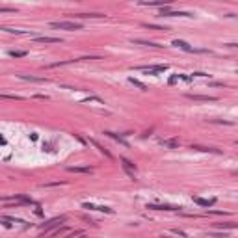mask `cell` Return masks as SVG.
<instances>
[{
  "instance_id": "6da1fadb",
  "label": "cell",
  "mask_w": 238,
  "mask_h": 238,
  "mask_svg": "<svg viewBox=\"0 0 238 238\" xmlns=\"http://www.w3.org/2000/svg\"><path fill=\"white\" fill-rule=\"evenodd\" d=\"M50 26L56 28V30H67V32L82 30V24L80 23H73V20H56V23H50Z\"/></svg>"
},
{
  "instance_id": "7a4b0ae2",
  "label": "cell",
  "mask_w": 238,
  "mask_h": 238,
  "mask_svg": "<svg viewBox=\"0 0 238 238\" xmlns=\"http://www.w3.org/2000/svg\"><path fill=\"white\" fill-rule=\"evenodd\" d=\"M121 162H123V169L127 171V175L130 179H136V166L130 160H127V158H121Z\"/></svg>"
},
{
  "instance_id": "3957f363",
  "label": "cell",
  "mask_w": 238,
  "mask_h": 238,
  "mask_svg": "<svg viewBox=\"0 0 238 238\" xmlns=\"http://www.w3.org/2000/svg\"><path fill=\"white\" fill-rule=\"evenodd\" d=\"M162 17H193L192 13H186V11H169V8H162Z\"/></svg>"
},
{
  "instance_id": "277c9868",
  "label": "cell",
  "mask_w": 238,
  "mask_h": 238,
  "mask_svg": "<svg viewBox=\"0 0 238 238\" xmlns=\"http://www.w3.org/2000/svg\"><path fill=\"white\" fill-rule=\"evenodd\" d=\"M84 208H89V210H99V212H106V214H114V208L104 207V205H91V203H84Z\"/></svg>"
},
{
  "instance_id": "5b68a950",
  "label": "cell",
  "mask_w": 238,
  "mask_h": 238,
  "mask_svg": "<svg viewBox=\"0 0 238 238\" xmlns=\"http://www.w3.org/2000/svg\"><path fill=\"white\" fill-rule=\"evenodd\" d=\"M147 208L151 210H180L177 205H147Z\"/></svg>"
},
{
  "instance_id": "8992f818",
  "label": "cell",
  "mask_w": 238,
  "mask_h": 238,
  "mask_svg": "<svg viewBox=\"0 0 238 238\" xmlns=\"http://www.w3.org/2000/svg\"><path fill=\"white\" fill-rule=\"evenodd\" d=\"M63 221H65V216H60V218H54V220H50L49 223H45V225H43V229L49 231V229H52V227H56V225H60V223H63Z\"/></svg>"
},
{
  "instance_id": "52a82bcc",
  "label": "cell",
  "mask_w": 238,
  "mask_h": 238,
  "mask_svg": "<svg viewBox=\"0 0 238 238\" xmlns=\"http://www.w3.org/2000/svg\"><path fill=\"white\" fill-rule=\"evenodd\" d=\"M193 203L199 205V207H212V205L216 203V199H203V197H193Z\"/></svg>"
},
{
  "instance_id": "ba28073f",
  "label": "cell",
  "mask_w": 238,
  "mask_h": 238,
  "mask_svg": "<svg viewBox=\"0 0 238 238\" xmlns=\"http://www.w3.org/2000/svg\"><path fill=\"white\" fill-rule=\"evenodd\" d=\"M190 99H193V101H205V102H214V101H218L216 97H212V95H188Z\"/></svg>"
},
{
  "instance_id": "9c48e42d",
  "label": "cell",
  "mask_w": 238,
  "mask_h": 238,
  "mask_svg": "<svg viewBox=\"0 0 238 238\" xmlns=\"http://www.w3.org/2000/svg\"><path fill=\"white\" fill-rule=\"evenodd\" d=\"M36 43H61L60 37H49V36H41V37H34Z\"/></svg>"
},
{
  "instance_id": "30bf717a",
  "label": "cell",
  "mask_w": 238,
  "mask_h": 238,
  "mask_svg": "<svg viewBox=\"0 0 238 238\" xmlns=\"http://www.w3.org/2000/svg\"><path fill=\"white\" fill-rule=\"evenodd\" d=\"M108 138H112V139H115V142H119V143H121V145H125V147H128V142H127V139H123L121 136H119V134H115V132H110V130H108V132H104Z\"/></svg>"
},
{
  "instance_id": "8fae6325",
  "label": "cell",
  "mask_w": 238,
  "mask_h": 238,
  "mask_svg": "<svg viewBox=\"0 0 238 238\" xmlns=\"http://www.w3.org/2000/svg\"><path fill=\"white\" fill-rule=\"evenodd\" d=\"M173 45H175V47H179V49H182V50H186V52H193V49L188 45V43L186 41H180V39H175V41H173Z\"/></svg>"
},
{
  "instance_id": "7c38bea8",
  "label": "cell",
  "mask_w": 238,
  "mask_h": 238,
  "mask_svg": "<svg viewBox=\"0 0 238 238\" xmlns=\"http://www.w3.org/2000/svg\"><path fill=\"white\" fill-rule=\"evenodd\" d=\"M17 77L28 82H47V78H41V77H28V74H17Z\"/></svg>"
},
{
  "instance_id": "4fadbf2b",
  "label": "cell",
  "mask_w": 238,
  "mask_h": 238,
  "mask_svg": "<svg viewBox=\"0 0 238 238\" xmlns=\"http://www.w3.org/2000/svg\"><path fill=\"white\" fill-rule=\"evenodd\" d=\"M77 19H99V17H104L102 13H77L74 15Z\"/></svg>"
},
{
  "instance_id": "5bb4252c",
  "label": "cell",
  "mask_w": 238,
  "mask_h": 238,
  "mask_svg": "<svg viewBox=\"0 0 238 238\" xmlns=\"http://www.w3.org/2000/svg\"><path fill=\"white\" fill-rule=\"evenodd\" d=\"M0 30L8 32V34H17V36H28V34H32V32H26V30H15V28H0Z\"/></svg>"
},
{
  "instance_id": "9a60e30c",
  "label": "cell",
  "mask_w": 238,
  "mask_h": 238,
  "mask_svg": "<svg viewBox=\"0 0 238 238\" xmlns=\"http://www.w3.org/2000/svg\"><path fill=\"white\" fill-rule=\"evenodd\" d=\"M0 99H8V101H24V97H20V95H6V93H0Z\"/></svg>"
},
{
  "instance_id": "2e32d148",
  "label": "cell",
  "mask_w": 238,
  "mask_h": 238,
  "mask_svg": "<svg viewBox=\"0 0 238 238\" xmlns=\"http://www.w3.org/2000/svg\"><path fill=\"white\" fill-rule=\"evenodd\" d=\"M69 171H73V173H91V168H74V166H71V168H67Z\"/></svg>"
},
{
  "instance_id": "e0dca14e",
  "label": "cell",
  "mask_w": 238,
  "mask_h": 238,
  "mask_svg": "<svg viewBox=\"0 0 238 238\" xmlns=\"http://www.w3.org/2000/svg\"><path fill=\"white\" fill-rule=\"evenodd\" d=\"M160 143L164 145V147H171V149H175V147H177V142H175V139H162Z\"/></svg>"
},
{
  "instance_id": "ac0fdd59",
  "label": "cell",
  "mask_w": 238,
  "mask_h": 238,
  "mask_svg": "<svg viewBox=\"0 0 238 238\" xmlns=\"http://www.w3.org/2000/svg\"><path fill=\"white\" fill-rule=\"evenodd\" d=\"M128 80H130V82H132L134 86H138V88H139V89H142V91H145V89H147V86H145V84H142V82H139V80H136L134 77H130V78H128Z\"/></svg>"
},
{
  "instance_id": "d6986e66",
  "label": "cell",
  "mask_w": 238,
  "mask_h": 238,
  "mask_svg": "<svg viewBox=\"0 0 238 238\" xmlns=\"http://www.w3.org/2000/svg\"><path fill=\"white\" fill-rule=\"evenodd\" d=\"M9 56H13V58H23V56H26V52H24V50H9Z\"/></svg>"
},
{
  "instance_id": "ffe728a7",
  "label": "cell",
  "mask_w": 238,
  "mask_h": 238,
  "mask_svg": "<svg viewBox=\"0 0 238 238\" xmlns=\"http://www.w3.org/2000/svg\"><path fill=\"white\" fill-rule=\"evenodd\" d=\"M142 6H156V8H166L164 2H160V0H156V2H142Z\"/></svg>"
},
{
  "instance_id": "44dd1931",
  "label": "cell",
  "mask_w": 238,
  "mask_h": 238,
  "mask_svg": "<svg viewBox=\"0 0 238 238\" xmlns=\"http://www.w3.org/2000/svg\"><path fill=\"white\" fill-rule=\"evenodd\" d=\"M193 149H197V151H208V153H220L218 149H212V147H201V145H193Z\"/></svg>"
},
{
  "instance_id": "7402d4cb",
  "label": "cell",
  "mask_w": 238,
  "mask_h": 238,
  "mask_svg": "<svg viewBox=\"0 0 238 238\" xmlns=\"http://www.w3.org/2000/svg\"><path fill=\"white\" fill-rule=\"evenodd\" d=\"M15 11V8H4V6H0V13H13Z\"/></svg>"
},
{
  "instance_id": "603a6c76",
  "label": "cell",
  "mask_w": 238,
  "mask_h": 238,
  "mask_svg": "<svg viewBox=\"0 0 238 238\" xmlns=\"http://www.w3.org/2000/svg\"><path fill=\"white\" fill-rule=\"evenodd\" d=\"M218 227H227V229H234L236 223H221V225H218Z\"/></svg>"
},
{
  "instance_id": "cb8c5ba5",
  "label": "cell",
  "mask_w": 238,
  "mask_h": 238,
  "mask_svg": "<svg viewBox=\"0 0 238 238\" xmlns=\"http://www.w3.org/2000/svg\"><path fill=\"white\" fill-rule=\"evenodd\" d=\"M147 28H151V30H166V28H162V26H155V24H145Z\"/></svg>"
},
{
  "instance_id": "d4e9b609",
  "label": "cell",
  "mask_w": 238,
  "mask_h": 238,
  "mask_svg": "<svg viewBox=\"0 0 238 238\" xmlns=\"http://www.w3.org/2000/svg\"><path fill=\"white\" fill-rule=\"evenodd\" d=\"M166 238H168V236H166Z\"/></svg>"
}]
</instances>
